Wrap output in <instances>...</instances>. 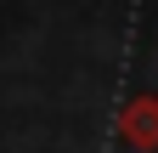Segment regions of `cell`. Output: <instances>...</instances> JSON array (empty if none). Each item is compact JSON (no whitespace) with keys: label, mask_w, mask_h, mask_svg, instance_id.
<instances>
[{"label":"cell","mask_w":158,"mask_h":153,"mask_svg":"<svg viewBox=\"0 0 158 153\" xmlns=\"http://www.w3.org/2000/svg\"><path fill=\"white\" fill-rule=\"evenodd\" d=\"M124 142L130 147H158V102H130L124 108Z\"/></svg>","instance_id":"6da1fadb"}]
</instances>
